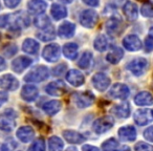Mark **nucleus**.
I'll use <instances>...</instances> for the list:
<instances>
[{"label":"nucleus","instance_id":"nucleus-11","mask_svg":"<svg viewBox=\"0 0 153 151\" xmlns=\"http://www.w3.org/2000/svg\"><path fill=\"white\" fill-rule=\"evenodd\" d=\"M19 87V82L12 74H4L0 77V88L4 90H10L14 91Z\"/></svg>","mask_w":153,"mask_h":151},{"label":"nucleus","instance_id":"nucleus-43","mask_svg":"<svg viewBox=\"0 0 153 151\" xmlns=\"http://www.w3.org/2000/svg\"><path fill=\"white\" fill-rule=\"evenodd\" d=\"M66 69V64H60V65H58L57 67H55L53 69V72L55 76H60V74H62L64 71H65Z\"/></svg>","mask_w":153,"mask_h":151},{"label":"nucleus","instance_id":"nucleus-45","mask_svg":"<svg viewBox=\"0 0 153 151\" xmlns=\"http://www.w3.org/2000/svg\"><path fill=\"white\" fill-rule=\"evenodd\" d=\"M9 24V15L0 16V28H5Z\"/></svg>","mask_w":153,"mask_h":151},{"label":"nucleus","instance_id":"nucleus-36","mask_svg":"<svg viewBox=\"0 0 153 151\" xmlns=\"http://www.w3.org/2000/svg\"><path fill=\"white\" fill-rule=\"evenodd\" d=\"M142 15L146 18H152L153 17V1H147L142 7Z\"/></svg>","mask_w":153,"mask_h":151},{"label":"nucleus","instance_id":"nucleus-51","mask_svg":"<svg viewBox=\"0 0 153 151\" xmlns=\"http://www.w3.org/2000/svg\"><path fill=\"white\" fill-rule=\"evenodd\" d=\"M60 1H62L63 3H71L72 0H60Z\"/></svg>","mask_w":153,"mask_h":151},{"label":"nucleus","instance_id":"nucleus-22","mask_svg":"<svg viewBox=\"0 0 153 151\" xmlns=\"http://www.w3.org/2000/svg\"><path fill=\"white\" fill-rule=\"evenodd\" d=\"M63 136L68 143H71V144H81L85 141V136L74 130H65L63 131Z\"/></svg>","mask_w":153,"mask_h":151},{"label":"nucleus","instance_id":"nucleus-21","mask_svg":"<svg viewBox=\"0 0 153 151\" xmlns=\"http://www.w3.org/2000/svg\"><path fill=\"white\" fill-rule=\"evenodd\" d=\"M119 135L123 141L132 142L136 138V130L133 126H125L119 129Z\"/></svg>","mask_w":153,"mask_h":151},{"label":"nucleus","instance_id":"nucleus-15","mask_svg":"<svg viewBox=\"0 0 153 151\" xmlns=\"http://www.w3.org/2000/svg\"><path fill=\"white\" fill-rule=\"evenodd\" d=\"M47 7V3L43 0H30L27 3V9L32 14L40 15L45 12Z\"/></svg>","mask_w":153,"mask_h":151},{"label":"nucleus","instance_id":"nucleus-29","mask_svg":"<svg viewBox=\"0 0 153 151\" xmlns=\"http://www.w3.org/2000/svg\"><path fill=\"white\" fill-rule=\"evenodd\" d=\"M51 13L55 20H61L67 16V11H66L65 7L60 4H57V3L51 5Z\"/></svg>","mask_w":153,"mask_h":151},{"label":"nucleus","instance_id":"nucleus-20","mask_svg":"<svg viewBox=\"0 0 153 151\" xmlns=\"http://www.w3.org/2000/svg\"><path fill=\"white\" fill-rule=\"evenodd\" d=\"M30 64H32V59H30L27 57H19L14 60L13 63H12V66H13L14 71L20 74L24 69H26Z\"/></svg>","mask_w":153,"mask_h":151},{"label":"nucleus","instance_id":"nucleus-7","mask_svg":"<svg viewBox=\"0 0 153 151\" xmlns=\"http://www.w3.org/2000/svg\"><path fill=\"white\" fill-rule=\"evenodd\" d=\"M114 121L111 117H103L96 120L94 123V130L98 134H102L113 127Z\"/></svg>","mask_w":153,"mask_h":151},{"label":"nucleus","instance_id":"nucleus-17","mask_svg":"<svg viewBox=\"0 0 153 151\" xmlns=\"http://www.w3.org/2000/svg\"><path fill=\"white\" fill-rule=\"evenodd\" d=\"M38 88L34 85H25L22 88L21 91V98L26 102H33L38 97Z\"/></svg>","mask_w":153,"mask_h":151},{"label":"nucleus","instance_id":"nucleus-52","mask_svg":"<svg viewBox=\"0 0 153 151\" xmlns=\"http://www.w3.org/2000/svg\"><path fill=\"white\" fill-rule=\"evenodd\" d=\"M66 151H78V150H76V149L74 148V147H70V148H68Z\"/></svg>","mask_w":153,"mask_h":151},{"label":"nucleus","instance_id":"nucleus-40","mask_svg":"<svg viewBox=\"0 0 153 151\" xmlns=\"http://www.w3.org/2000/svg\"><path fill=\"white\" fill-rule=\"evenodd\" d=\"M145 49L148 53L153 51V37L149 36L146 38V40H145Z\"/></svg>","mask_w":153,"mask_h":151},{"label":"nucleus","instance_id":"nucleus-13","mask_svg":"<svg viewBox=\"0 0 153 151\" xmlns=\"http://www.w3.org/2000/svg\"><path fill=\"white\" fill-rule=\"evenodd\" d=\"M66 80L69 84H71L74 87H79V86L84 84V76L81 71L76 69H70L69 71L66 74Z\"/></svg>","mask_w":153,"mask_h":151},{"label":"nucleus","instance_id":"nucleus-18","mask_svg":"<svg viewBox=\"0 0 153 151\" xmlns=\"http://www.w3.org/2000/svg\"><path fill=\"white\" fill-rule=\"evenodd\" d=\"M76 32V25L70 22H64L58 28V34L61 38H71Z\"/></svg>","mask_w":153,"mask_h":151},{"label":"nucleus","instance_id":"nucleus-41","mask_svg":"<svg viewBox=\"0 0 153 151\" xmlns=\"http://www.w3.org/2000/svg\"><path fill=\"white\" fill-rule=\"evenodd\" d=\"M144 138H146L147 141H149V142L153 143V126H151V127L147 128V129L145 130Z\"/></svg>","mask_w":153,"mask_h":151},{"label":"nucleus","instance_id":"nucleus-24","mask_svg":"<svg viewBox=\"0 0 153 151\" xmlns=\"http://www.w3.org/2000/svg\"><path fill=\"white\" fill-rule=\"evenodd\" d=\"M123 56H124L123 49L120 48V47H117V46H113L112 48H111V51L107 54L106 59H107V61H108L109 63L117 64L122 60Z\"/></svg>","mask_w":153,"mask_h":151},{"label":"nucleus","instance_id":"nucleus-26","mask_svg":"<svg viewBox=\"0 0 153 151\" xmlns=\"http://www.w3.org/2000/svg\"><path fill=\"white\" fill-rule=\"evenodd\" d=\"M61 106H62V104L60 101H57V100L48 101V102H46L43 105V110L48 115H53L61 109Z\"/></svg>","mask_w":153,"mask_h":151},{"label":"nucleus","instance_id":"nucleus-16","mask_svg":"<svg viewBox=\"0 0 153 151\" xmlns=\"http://www.w3.org/2000/svg\"><path fill=\"white\" fill-rule=\"evenodd\" d=\"M35 131L30 126H22L17 130V138L22 143H30L34 138Z\"/></svg>","mask_w":153,"mask_h":151},{"label":"nucleus","instance_id":"nucleus-14","mask_svg":"<svg viewBox=\"0 0 153 151\" xmlns=\"http://www.w3.org/2000/svg\"><path fill=\"white\" fill-rule=\"evenodd\" d=\"M66 86L64 85V83L62 81H55L49 83L48 85L45 87V91L51 96H56L59 97L62 96L66 92Z\"/></svg>","mask_w":153,"mask_h":151},{"label":"nucleus","instance_id":"nucleus-9","mask_svg":"<svg viewBox=\"0 0 153 151\" xmlns=\"http://www.w3.org/2000/svg\"><path fill=\"white\" fill-rule=\"evenodd\" d=\"M92 84H94V88L99 91H105L110 85V79L107 74H103V72H98L92 77L91 79Z\"/></svg>","mask_w":153,"mask_h":151},{"label":"nucleus","instance_id":"nucleus-23","mask_svg":"<svg viewBox=\"0 0 153 151\" xmlns=\"http://www.w3.org/2000/svg\"><path fill=\"white\" fill-rule=\"evenodd\" d=\"M134 102L138 106H149L153 104V97L150 92L142 91L135 96Z\"/></svg>","mask_w":153,"mask_h":151},{"label":"nucleus","instance_id":"nucleus-3","mask_svg":"<svg viewBox=\"0 0 153 151\" xmlns=\"http://www.w3.org/2000/svg\"><path fill=\"white\" fill-rule=\"evenodd\" d=\"M99 16L94 10H85L80 15V23L87 28H92L98 23Z\"/></svg>","mask_w":153,"mask_h":151},{"label":"nucleus","instance_id":"nucleus-4","mask_svg":"<svg viewBox=\"0 0 153 151\" xmlns=\"http://www.w3.org/2000/svg\"><path fill=\"white\" fill-rule=\"evenodd\" d=\"M42 56L47 62H57L59 60L60 56H61V48L58 44L53 43V44H48L44 47L43 49Z\"/></svg>","mask_w":153,"mask_h":151},{"label":"nucleus","instance_id":"nucleus-10","mask_svg":"<svg viewBox=\"0 0 153 151\" xmlns=\"http://www.w3.org/2000/svg\"><path fill=\"white\" fill-rule=\"evenodd\" d=\"M153 121V111L151 109H138L134 113V122L138 126H144Z\"/></svg>","mask_w":153,"mask_h":151},{"label":"nucleus","instance_id":"nucleus-50","mask_svg":"<svg viewBox=\"0 0 153 151\" xmlns=\"http://www.w3.org/2000/svg\"><path fill=\"white\" fill-rule=\"evenodd\" d=\"M115 151H117V150H115ZM119 151H130V148H129V147H127V146H123Z\"/></svg>","mask_w":153,"mask_h":151},{"label":"nucleus","instance_id":"nucleus-2","mask_svg":"<svg viewBox=\"0 0 153 151\" xmlns=\"http://www.w3.org/2000/svg\"><path fill=\"white\" fill-rule=\"evenodd\" d=\"M16 113L12 109H7L0 115V129L10 132L16 126Z\"/></svg>","mask_w":153,"mask_h":151},{"label":"nucleus","instance_id":"nucleus-47","mask_svg":"<svg viewBox=\"0 0 153 151\" xmlns=\"http://www.w3.org/2000/svg\"><path fill=\"white\" fill-rule=\"evenodd\" d=\"M83 2L90 7H98L99 5V0H83Z\"/></svg>","mask_w":153,"mask_h":151},{"label":"nucleus","instance_id":"nucleus-35","mask_svg":"<svg viewBox=\"0 0 153 151\" xmlns=\"http://www.w3.org/2000/svg\"><path fill=\"white\" fill-rule=\"evenodd\" d=\"M35 25L38 28L41 30H45V28L51 26V20L47 16L45 15H40L35 19Z\"/></svg>","mask_w":153,"mask_h":151},{"label":"nucleus","instance_id":"nucleus-37","mask_svg":"<svg viewBox=\"0 0 153 151\" xmlns=\"http://www.w3.org/2000/svg\"><path fill=\"white\" fill-rule=\"evenodd\" d=\"M119 146V143L114 138H109L102 145L103 151H115Z\"/></svg>","mask_w":153,"mask_h":151},{"label":"nucleus","instance_id":"nucleus-32","mask_svg":"<svg viewBox=\"0 0 153 151\" xmlns=\"http://www.w3.org/2000/svg\"><path fill=\"white\" fill-rule=\"evenodd\" d=\"M91 63H92V54L90 53V51H85V53L82 55L81 59L79 60L78 65H79V67L82 68V69H87L88 67H90Z\"/></svg>","mask_w":153,"mask_h":151},{"label":"nucleus","instance_id":"nucleus-31","mask_svg":"<svg viewBox=\"0 0 153 151\" xmlns=\"http://www.w3.org/2000/svg\"><path fill=\"white\" fill-rule=\"evenodd\" d=\"M64 144L62 140L58 136H51L48 140V148L49 151H62Z\"/></svg>","mask_w":153,"mask_h":151},{"label":"nucleus","instance_id":"nucleus-38","mask_svg":"<svg viewBox=\"0 0 153 151\" xmlns=\"http://www.w3.org/2000/svg\"><path fill=\"white\" fill-rule=\"evenodd\" d=\"M28 151H45V142L43 138H38L32 144Z\"/></svg>","mask_w":153,"mask_h":151},{"label":"nucleus","instance_id":"nucleus-49","mask_svg":"<svg viewBox=\"0 0 153 151\" xmlns=\"http://www.w3.org/2000/svg\"><path fill=\"white\" fill-rule=\"evenodd\" d=\"M7 68V63H5V60L3 58L0 57V71H2Z\"/></svg>","mask_w":153,"mask_h":151},{"label":"nucleus","instance_id":"nucleus-39","mask_svg":"<svg viewBox=\"0 0 153 151\" xmlns=\"http://www.w3.org/2000/svg\"><path fill=\"white\" fill-rule=\"evenodd\" d=\"M135 151H153V146L150 144H146V143L138 142L134 147Z\"/></svg>","mask_w":153,"mask_h":151},{"label":"nucleus","instance_id":"nucleus-27","mask_svg":"<svg viewBox=\"0 0 153 151\" xmlns=\"http://www.w3.org/2000/svg\"><path fill=\"white\" fill-rule=\"evenodd\" d=\"M22 49L25 51L26 54H30V55H35V54L38 53L39 49V43L37 42L34 39H25L22 44Z\"/></svg>","mask_w":153,"mask_h":151},{"label":"nucleus","instance_id":"nucleus-33","mask_svg":"<svg viewBox=\"0 0 153 151\" xmlns=\"http://www.w3.org/2000/svg\"><path fill=\"white\" fill-rule=\"evenodd\" d=\"M94 48L98 51H104L108 47V39L105 35H100L98 38L94 40Z\"/></svg>","mask_w":153,"mask_h":151},{"label":"nucleus","instance_id":"nucleus-54","mask_svg":"<svg viewBox=\"0 0 153 151\" xmlns=\"http://www.w3.org/2000/svg\"><path fill=\"white\" fill-rule=\"evenodd\" d=\"M0 7H1V5H0Z\"/></svg>","mask_w":153,"mask_h":151},{"label":"nucleus","instance_id":"nucleus-48","mask_svg":"<svg viewBox=\"0 0 153 151\" xmlns=\"http://www.w3.org/2000/svg\"><path fill=\"white\" fill-rule=\"evenodd\" d=\"M82 151H99V149L94 146H91V145H85V146H83Z\"/></svg>","mask_w":153,"mask_h":151},{"label":"nucleus","instance_id":"nucleus-44","mask_svg":"<svg viewBox=\"0 0 153 151\" xmlns=\"http://www.w3.org/2000/svg\"><path fill=\"white\" fill-rule=\"evenodd\" d=\"M20 2H21V0H4L5 5L10 9H14V7H18Z\"/></svg>","mask_w":153,"mask_h":151},{"label":"nucleus","instance_id":"nucleus-19","mask_svg":"<svg viewBox=\"0 0 153 151\" xmlns=\"http://www.w3.org/2000/svg\"><path fill=\"white\" fill-rule=\"evenodd\" d=\"M112 113L115 117L120 118V119H126L129 117L130 115V105L128 102H123L121 104H117L113 106Z\"/></svg>","mask_w":153,"mask_h":151},{"label":"nucleus","instance_id":"nucleus-8","mask_svg":"<svg viewBox=\"0 0 153 151\" xmlns=\"http://www.w3.org/2000/svg\"><path fill=\"white\" fill-rule=\"evenodd\" d=\"M129 94H130L129 87L122 83H115L111 87L110 91H109V96L114 99H120V100H126L129 97Z\"/></svg>","mask_w":153,"mask_h":151},{"label":"nucleus","instance_id":"nucleus-53","mask_svg":"<svg viewBox=\"0 0 153 151\" xmlns=\"http://www.w3.org/2000/svg\"><path fill=\"white\" fill-rule=\"evenodd\" d=\"M149 34H150L151 37H153V26L150 28V30H149Z\"/></svg>","mask_w":153,"mask_h":151},{"label":"nucleus","instance_id":"nucleus-12","mask_svg":"<svg viewBox=\"0 0 153 151\" xmlns=\"http://www.w3.org/2000/svg\"><path fill=\"white\" fill-rule=\"evenodd\" d=\"M123 45L130 51H136L142 48L140 39L136 35H128L123 39Z\"/></svg>","mask_w":153,"mask_h":151},{"label":"nucleus","instance_id":"nucleus-28","mask_svg":"<svg viewBox=\"0 0 153 151\" xmlns=\"http://www.w3.org/2000/svg\"><path fill=\"white\" fill-rule=\"evenodd\" d=\"M78 44L76 43H67L63 46V54L66 58L74 60L78 56Z\"/></svg>","mask_w":153,"mask_h":151},{"label":"nucleus","instance_id":"nucleus-34","mask_svg":"<svg viewBox=\"0 0 153 151\" xmlns=\"http://www.w3.org/2000/svg\"><path fill=\"white\" fill-rule=\"evenodd\" d=\"M120 30V21L115 18H111L107 21L106 23V30L110 35H114L119 32Z\"/></svg>","mask_w":153,"mask_h":151},{"label":"nucleus","instance_id":"nucleus-25","mask_svg":"<svg viewBox=\"0 0 153 151\" xmlns=\"http://www.w3.org/2000/svg\"><path fill=\"white\" fill-rule=\"evenodd\" d=\"M123 11L125 16L127 17L128 20L130 21H133L137 18L138 16V11H137V7H136L135 3L133 2H127L123 7Z\"/></svg>","mask_w":153,"mask_h":151},{"label":"nucleus","instance_id":"nucleus-5","mask_svg":"<svg viewBox=\"0 0 153 151\" xmlns=\"http://www.w3.org/2000/svg\"><path fill=\"white\" fill-rule=\"evenodd\" d=\"M74 100L78 107L85 108V107L90 106L94 102L96 98H94V96L90 91H84V92H76V94H74Z\"/></svg>","mask_w":153,"mask_h":151},{"label":"nucleus","instance_id":"nucleus-30","mask_svg":"<svg viewBox=\"0 0 153 151\" xmlns=\"http://www.w3.org/2000/svg\"><path fill=\"white\" fill-rule=\"evenodd\" d=\"M38 39H40L41 41H51L56 38V34H55V30H53L51 26L43 30L42 32L38 33L37 34Z\"/></svg>","mask_w":153,"mask_h":151},{"label":"nucleus","instance_id":"nucleus-1","mask_svg":"<svg viewBox=\"0 0 153 151\" xmlns=\"http://www.w3.org/2000/svg\"><path fill=\"white\" fill-rule=\"evenodd\" d=\"M49 76V71L45 66H38V67L32 69L25 77L24 81L30 82V83H37V82H42L46 80Z\"/></svg>","mask_w":153,"mask_h":151},{"label":"nucleus","instance_id":"nucleus-46","mask_svg":"<svg viewBox=\"0 0 153 151\" xmlns=\"http://www.w3.org/2000/svg\"><path fill=\"white\" fill-rule=\"evenodd\" d=\"M7 99H9V96H7V92L0 91V107L2 106V105L7 102Z\"/></svg>","mask_w":153,"mask_h":151},{"label":"nucleus","instance_id":"nucleus-42","mask_svg":"<svg viewBox=\"0 0 153 151\" xmlns=\"http://www.w3.org/2000/svg\"><path fill=\"white\" fill-rule=\"evenodd\" d=\"M16 146H17L16 143L14 142L13 140H10L9 142L4 143V144L2 145V151H11V150H13Z\"/></svg>","mask_w":153,"mask_h":151},{"label":"nucleus","instance_id":"nucleus-6","mask_svg":"<svg viewBox=\"0 0 153 151\" xmlns=\"http://www.w3.org/2000/svg\"><path fill=\"white\" fill-rule=\"evenodd\" d=\"M148 67V61L144 58H136L128 64V69L134 76H142Z\"/></svg>","mask_w":153,"mask_h":151}]
</instances>
